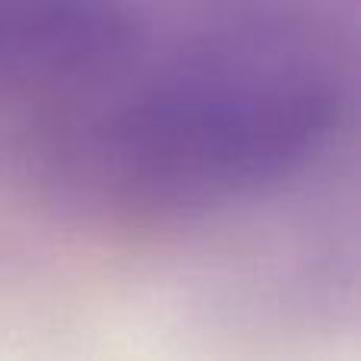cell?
Instances as JSON below:
<instances>
[{"label":"cell","mask_w":361,"mask_h":361,"mask_svg":"<svg viewBox=\"0 0 361 361\" xmlns=\"http://www.w3.org/2000/svg\"><path fill=\"white\" fill-rule=\"evenodd\" d=\"M124 70L61 102L42 162L70 200L127 219L263 197L324 156L349 108L330 44L288 19L212 32L133 80Z\"/></svg>","instance_id":"cell-1"},{"label":"cell","mask_w":361,"mask_h":361,"mask_svg":"<svg viewBox=\"0 0 361 361\" xmlns=\"http://www.w3.org/2000/svg\"><path fill=\"white\" fill-rule=\"evenodd\" d=\"M127 0H0V102H67L130 63Z\"/></svg>","instance_id":"cell-2"}]
</instances>
